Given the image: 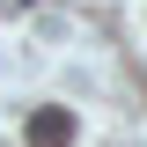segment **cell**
<instances>
[{
  "label": "cell",
  "mask_w": 147,
  "mask_h": 147,
  "mask_svg": "<svg viewBox=\"0 0 147 147\" xmlns=\"http://www.w3.org/2000/svg\"><path fill=\"white\" fill-rule=\"evenodd\" d=\"M30 147H74V118L66 110H37L30 118Z\"/></svg>",
  "instance_id": "6da1fadb"
},
{
  "label": "cell",
  "mask_w": 147,
  "mask_h": 147,
  "mask_svg": "<svg viewBox=\"0 0 147 147\" xmlns=\"http://www.w3.org/2000/svg\"><path fill=\"white\" fill-rule=\"evenodd\" d=\"M30 7H37V0H0V15H30Z\"/></svg>",
  "instance_id": "7a4b0ae2"
}]
</instances>
